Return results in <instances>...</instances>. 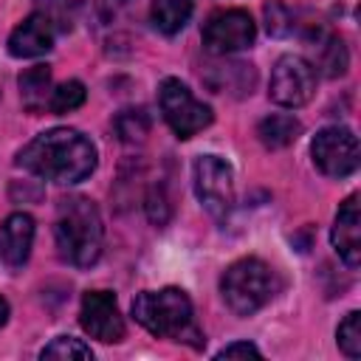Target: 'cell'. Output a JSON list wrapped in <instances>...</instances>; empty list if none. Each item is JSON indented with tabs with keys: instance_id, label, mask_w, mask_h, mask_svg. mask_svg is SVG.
<instances>
[{
	"instance_id": "obj_21",
	"label": "cell",
	"mask_w": 361,
	"mask_h": 361,
	"mask_svg": "<svg viewBox=\"0 0 361 361\" xmlns=\"http://www.w3.org/2000/svg\"><path fill=\"white\" fill-rule=\"evenodd\" d=\"M85 85L79 79H71V82H62L59 87H54L51 93V102H48V110L51 113H71L76 107H82L85 102Z\"/></svg>"
},
{
	"instance_id": "obj_13",
	"label": "cell",
	"mask_w": 361,
	"mask_h": 361,
	"mask_svg": "<svg viewBox=\"0 0 361 361\" xmlns=\"http://www.w3.org/2000/svg\"><path fill=\"white\" fill-rule=\"evenodd\" d=\"M31 243H34V217L25 212H14L6 217V223L0 226V257L6 265L20 268L28 254H31Z\"/></svg>"
},
{
	"instance_id": "obj_16",
	"label": "cell",
	"mask_w": 361,
	"mask_h": 361,
	"mask_svg": "<svg viewBox=\"0 0 361 361\" xmlns=\"http://www.w3.org/2000/svg\"><path fill=\"white\" fill-rule=\"evenodd\" d=\"M206 82L214 93H226L228 87L240 93H251L254 87V65L248 62H226V65H209Z\"/></svg>"
},
{
	"instance_id": "obj_15",
	"label": "cell",
	"mask_w": 361,
	"mask_h": 361,
	"mask_svg": "<svg viewBox=\"0 0 361 361\" xmlns=\"http://www.w3.org/2000/svg\"><path fill=\"white\" fill-rule=\"evenodd\" d=\"M20 85V99L25 104L28 113H42L51 102L54 85H51V68L48 65H31L20 73L17 79Z\"/></svg>"
},
{
	"instance_id": "obj_20",
	"label": "cell",
	"mask_w": 361,
	"mask_h": 361,
	"mask_svg": "<svg viewBox=\"0 0 361 361\" xmlns=\"http://www.w3.org/2000/svg\"><path fill=\"white\" fill-rule=\"evenodd\" d=\"M39 358H42V361H45V358H59V361L79 358V361H90V358H93V350H90L85 341L73 338V336H56L48 347H42Z\"/></svg>"
},
{
	"instance_id": "obj_1",
	"label": "cell",
	"mask_w": 361,
	"mask_h": 361,
	"mask_svg": "<svg viewBox=\"0 0 361 361\" xmlns=\"http://www.w3.org/2000/svg\"><path fill=\"white\" fill-rule=\"evenodd\" d=\"M17 166L54 183H79L96 169V147L79 130L54 127L17 152Z\"/></svg>"
},
{
	"instance_id": "obj_26",
	"label": "cell",
	"mask_w": 361,
	"mask_h": 361,
	"mask_svg": "<svg viewBox=\"0 0 361 361\" xmlns=\"http://www.w3.org/2000/svg\"><path fill=\"white\" fill-rule=\"evenodd\" d=\"M237 355H245V358L254 355V358H259L262 353H259L251 341H234V344H226V347L217 353V358H237Z\"/></svg>"
},
{
	"instance_id": "obj_2",
	"label": "cell",
	"mask_w": 361,
	"mask_h": 361,
	"mask_svg": "<svg viewBox=\"0 0 361 361\" xmlns=\"http://www.w3.org/2000/svg\"><path fill=\"white\" fill-rule=\"evenodd\" d=\"M133 316L141 327H147L158 338L180 341L195 350L206 344L203 330L195 322V310L189 296L180 288H161V290H141L133 299Z\"/></svg>"
},
{
	"instance_id": "obj_10",
	"label": "cell",
	"mask_w": 361,
	"mask_h": 361,
	"mask_svg": "<svg viewBox=\"0 0 361 361\" xmlns=\"http://www.w3.org/2000/svg\"><path fill=\"white\" fill-rule=\"evenodd\" d=\"M82 330L104 344H116L124 338V319L118 313V302L110 290H87L82 296V310H79Z\"/></svg>"
},
{
	"instance_id": "obj_18",
	"label": "cell",
	"mask_w": 361,
	"mask_h": 361,
	"mask_svg": "<svg viewBox=\"0 0 361 361\" xmlns=\"http://www.w3.org/2000/svg\"><path fill=\"white\" fill-rule=\"evenodd\" d=\"M192 8H195V0H152L149 3V14H152V23L161 34L172 37L178 34L189 17H192Z\"/></svg>"
},
{
	"instance_id": "obj_17",
	"label": "cell",
	"mask_w": 361,
	"mask_h": 361,
	"mask_svg": "<svg viewBox=\"0 0 361 361\" xmlns=\"http://www.w3.org/2000/svg\"><path fill=\"white\" fill-rule=\"evenodd\" d=\"M302 133V124L288 116V113H274V116H265L259 124H257V138L268 147V149H282L288 144H293Z\"/></svg>"
},
{
	"instance_id": "obj_14",
	"label": "cell",
	"mask_w": 361,
	"mask_h": 361,
	"mask_svg": "<svg viewBox=\"0 0 361 361\" xmlns=\"http://www.w3.org/2000/svg\"><path fill=\"white\" fill-rule=\"evenodd\" d=\"M310 48H313V62H310L313 68H319L330 79L344 76V71L350 65V54H347V45H344L341 37L322 28L310 37Z\"/></svg>"
},
{
	"instance_id": "obj_4",
	"label": "cell",
	"mask_w": 361,
	"mask_h": 361,
	"mask_svg": "<svg viewBox=\"0 0 361 361\" xmlns=\"http://www.w3.org/2000/svg\"><path fill=\"white\" fill-rule=\"evenodd\" d=\"M279 282L276 274L271 271V265H265L257 257H245L237 259L226 268V274L220 276V293L223 302L228 305V310L234 316H251L259 307H265L274 293H276Z\"/></svg>"
},
{
	"instance_id": "obj_28",
	"label": "cell",
	"mask_w": 361,
	"mask_h": 361,
	"mask_svg": "<svg viewBox=\"0 0 361 361\" xmlns=\"http://www.w3.org/2000/svg\"><path fill=\"white\" fill-rule=\"evenodd\" d=\"M107 3H110V6H124L127 0H107Z\"/></svg>"
},
{
	"instance_id": "obj_25",
	"label": "cell",
	"mask_w": 361,
	"mask_h": 361,
	"mask_svg": "<svg viewBox=\"0 0 361 361\" xmlns=\"http://www.w3.org/2000/svg\"><path fill=\"white\" fill-rule=\"evenodd\" d=\"M265 20H268V34H274V37H282V34H288L293 28V23H290L293 17L279 0H268L265 3Z\"/></svg>"
},
{
	"instance_id": "obj_19",
	"label": "cell",
	"mask_w": 361,
	"mask_h": 361,
	"mask_svg": "<svg viewBox=\"0 0 361 361\" xmlns=\"http://www.w3.org/2000/svg\"><path fill=\"white\" fill-rule=\"evenodd\" d=\"M113 127L124 144H141L149 135V116L144 107H127L113 118Z\"/></svg>"
},
{
	"instance_id": "obj_24",
	"label": "cell",
	"mask_w": 361,
	"mask_h": 361,
	"mask_svg": "<svg viewBox=\"0 0 361 361\" xmlns=\"http://www.w3.org/2000/svg\"><path fill=\"white\" fill-rule=\"evenodd\" d=\"M169 214H172L169 197H166L164 186L158 183V186H152V189H149V195H147V217H149L155 226H166Z\"/></svg>"
},
{
	"instance_id": "obj_5",
	"label": "cell",
	"mask_w": 361,
	"mask_h": 361,
	"mask_svg": "<svg viewBox=\"0 0 361 361\" xmlns=\"http://www.w3.org/2000/svg\"><path fill=\"white\" fill-rule=\"evenodd\" d=\"M158 104L161 113L166 118V124L172 127V133L178 138H192L200 130H206L212 124V107L197 102L192 96V90L180 82V79H164L158 87Z\"/></svg>"
},
{
	"instance_id": "obj_22",
	"label": "cell",
	"mask_w": 361,
	"mask_h": 361,
	"mask_svg": "<svg viewBox=\"0 0 361 361\" xmlns=\"http://www.w3.org/2000/svg\"><path fill=\"white\" fill-rule=\"evenodd\" d=\"M336 338H338V347L344 355H350V358L361 355V313L358 310H350L344 316V322L336 330Z\"/></svg>"
},
{
	"instance_id": "obj_3",
	"label": "cell",
	"mask_w": 361,
	"mask_h": 361,
	"mask_svg": "<svg viewBox=\"0 0 361 361\" xmlns=\"http://www.w3.org/2000/svg\"><path fill=\"white\" fill-rule=\"evenodd\" d=\"M54 240H56V254L62 262L73 268H90L99 254H102V217L93 200L87 197H65L56 209V223H54Z\"/></svg>"
},
{
	"instance_id": "obj_9",
	"label": "cell",
	"mask_w": 361,
	"mask_h": 361,
	"mask_svg": "<svg viewBox=\"0 0 361 361\" xmlns=\"http://www.w3.org/2000/svg\"><path fill=\"white\" fill-rule=\"evenodd\" d=\"M254 37H257V25H254L251 14L240 11V8L217 11L203 25V45H206V51L220 54V56L248 48L254 42Z\"/></svg>"
},
{
	"instance_id": "obj_23",
	"label": "cell",
	"mask_w": 361,
	"mask_h": 361,
	"mask_svg": "<svg viewBox=\"0 0 361 361\" xmlns=\"http://www.w3.org/2000/svg\"><path fill=\"white\" fill-rule=\"evenodd\" d=\"M37 11L45 14L56 31H71L73 25V0H37Z\"/></svg>"
},
{
	"instance_id": "obj_11",
	"label": "cell",
	"mask_w": 361,
	"mask_h": 361,
	"mask_svg": "<svg viewBox=\"0 0 361 361\" xmlns=\"http://www.w3.org/2000/svg\"><path fill=\"white\" fill-rule=\"evenodd\" d=\"M54 37H56V28L54 23L34 11L28 14L8 37V54L17 56V59H34V56H42L54 48Z\"/></svg>"
},
{
	"instance_id": "obj_12",
	"label": "cell",
	"mask_w": 361,
	"mask_h": 361,
	"mask_svg": "<svg viewBox=\"0 0 361 361\" xmlns=\"http://www.w3.org/2000/svg\"><path fill=\"white\" fill-rule=\"evenodd\" d=\"M333 248L338 251V257L350 265L358 268L361 262V217H358V195H350L333 220Z\"/></svg>"
},
{
	"instance_id": "obj_27",
	"label": "cell",
	"mask_w": 361,
	"mask_h": 361,
	"mask_svg": "<svg viewBox=\"0 0 361 361\" xmlns=\"http://www.w3.org/2000/svg\"><path fill=\"white\" fill-rule=\"evenodd\" d=\"M6 322H8V302L0 296V327H3Z\"/></svg>"
},
{
	"instance_id": "obj_6",
	"label": "cell",
	"mask_w": 361,
	"mask_h": 361,
	"mask_svg": "<svg viewBox=\"0 0 361 361\" xmlns=\"http://www.w3.org/2000/svg\"><path fill=\"white\" fill-rule=\"evenodd\" d=\"M195 195L217 223L228 217L234 206V172L220 155H200L195 161Z\"/></svg>"
},
{
	"instance_id": "obj_7",
	"label": "cell",
	"mask_w": 361,
	"mask_h": 361,
	"mask_svg": "<svg viewBox=\"0 0 361 361\" xmlns=\"http://www.w3.org/2000/svg\"><path fill=\"white\" fill-rule=\"evenodd\" d=\"M313 93H316V68L299 54L279 56L271 71L268 96L282 107H302L313 99Z\"/></svg>"
},
{
	"instance_id": "obj_8",
	"label": "cell",
	"mask_w": 361,
	"mask_h": 361,
	"mask_svg": "<svg viewBox=\"0 0 361 361\" xmlns=\"http://www.w3.org/2000/svg\"><path fill=\"white\" fill-rule=\"evenodd\" d=\"M313 164L327 178H347L358 169V138L350 127H324L310 144Z\"/></svg>"
}]
</instances>
